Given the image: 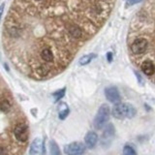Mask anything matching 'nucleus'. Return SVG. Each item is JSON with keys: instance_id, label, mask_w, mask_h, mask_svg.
I'll list each match as a JSON object with an SVG mask.
<instances>
[{"instance_id": "nucleus-10", "label": "nucleus", "mask_w": 155, "mask_h": 155, "mask_svg": "<svg viewBox=\"0 0 155 155\" xmlns=\"http://www.w3.org/2000/svg\"><path fill=\"white\" fill-rule=\"evenodd\" d=\"M114 127L113 124H108L106 126V128L104 129L103 136H102V140H103V143H105L106 142H109L111 140V139L114 138Z\"/></svg>"}, {"instance_id": "nucleus-19", "label": "nucleus", "mask_w": 155, "mask_h": 155, "mask_svg": "<svg viewBox=\"0 0 155 155\" xmlns=\"http://www.w3.org/2000/svg\"><path fill=\"white\" fill-rule=\"evenodd\" d=\"M107 56H108V60L110 62V61H111V53H110V52H109L108 54H107Z\"/></svg>"}, {"instance_id": "nucleus-13", "label": "nucleus", "mask_w": 155, "mask_h": 155, "mask_svg": "<svg viewBox=\"0 0 155 155\" xmlns=\"http://www.w3.org/2000/svg\"><path fill=\"white\" fill-rule=\"evenodd\" d=\"M68 114H69V109H68L67 105L64 104V103L60 104V107H59V114H58V115H59V118L60 119L66 118V116L68 115Z\"/></svg>"}, {"instance_id": "nucleus-7", "label": "nucleus", "mask_w": 155, "mask_h": 155, "mask_svg": "<svg viewBox=\"0 0 155 155\" xmlns=\"http://www.w3.org/2000/svg\"><path fill=\"white\" fill-rule=\"evenodd\" d=\"M30 155H44L45 154V144L40 138H37L33 140L29 149Z\"/></svg>"}, {"instance_id": "nucleus-17", "label": "nucleus", "mask_w": 155, "mask_h": 155, "mask_svg": "<svg viewBox=\"0 0 155 155\" xmlns=\"http://www.w3.org/2000/svg\"><path fill=\"white\" fill-rule=\"evenodd\" d=\"M140 0H128V1H127V5H128V6H130V5H134L136 3L140 2Z\"/></svg>"}, {"instance_id": "nucleus-11", "label": "nucleus", "mask_w": 155, "mask_h": 155, "mask_svg": "<svg viewBox=\"0 0 155 155\" xmlns=\"http://www.w3.org/2000/svg\"><path fill=\"white\" fill-rule=\"evenodd\" d=\"M12 109V103L8 98H0V110L4 111V113H7L10 110Z\"/></svg>"}, {"instance_id": "nucleus-8", "label": "nucleus", "mask_w": 155, "mask_h": 155, "mask_svg": "<svg viewBox=\"0 0 155 155\" xmlns=\"http://www.w3.org/2000/svg\"><path fill=\"white\" fill-rule=\"evenodd\" d=\"M105 95H106V98L108 99L110 102L111 103H119L120 102V94H119V91L118 89L116 88L114 86H110V87H107L105 89Z\"/></svg>"}, {"instance_id": "nucleus-3", "label": "nucleus", "mask_w": 155, "mask_h": 155, "mask_svg": "<svg viewBox=\"0 0 155 155\" xmlns=\"http://www.w3.org/2000/svg\"><path fill=\"white\" fill-rule=\"evenodd\" d=\"M111 114L117 119H124V118H132L137 114V110L132 105L126 103H116Z\"/></svg>"}, {"instance_id": "nucleus-14", "label": "nucleus", "mask_w": 155, "mask_h": 155, "mask_svg": "<svg viewBox=\"0 0 155 155\" xmlns=\"http://www.w3.org/2000/svg\"><path fill=\"white\" fill-rule=\"evenodd\" d=\"M51 155H61L59 147H58L57 143L54 142V140H51Z\"/></svg>"}, {"instance_id": "nucleus-6", "label": "nucleus", "mask_w": 155, "mask_h": 155, "mask_svg": "<svg viewBox=\"0 0 155 155\" xmlns=\"http://www.w3.org/2000/svg\"><path fill=\"white\" fill-rule=\"evenodd\" d=\"M64 152L67 155H82L85 152V145L80 142L72 143L64 147Z\"/></svg>"}, {"instance_id": "nucleus-9", "label": "nucleus", "mask_w": 155, "mask_h": 155, "mask_svg": "<svg viewBox=\"0 0 155 155\" xmlns=\"http://www.w3.org/2000/svg\"><path fill=\"white\" fill-rule=\"evenodd\" d=\"M84 142H85V145L88 148H93L97 142H98V136L95 132H88L86 134L85 138H84Z\"/></svg>"}, {"instance_id": "nucleus-1", "label": "nucleus", "mask_w": 155, "mask_h": 155, "mask_svg": "<svg viewBox=\"0 0 155 155\" xmlns=\"http://www.w3.org/2000/svg\"><path fill=\"white\" fill-rule=\"evenodd\" d=\"M116 0H15L4 22V52L27 78L60 74L104 26Z\"/></svg>"}, {"instance_id": "nucleus-16", "label": "nucleus", "mask_w": 155, "mask_h": 155, "mask_svg": "<svg viewBox=\"0 0 155 155\" xmlns=\"http://www.w3.org/2000/svg\"><path fill=\"white\" fill-rule=\"evenodd\" d=\"M64 94H65V89L63 88L61 90H58V91L54 92V93H53L52 95H53V97H54L55 102H57V101H59L63 96H64Z\"/></svg>"}, {"instance_id": "nucleus-4", "label": "nucleus", "mask_w": 155, "mask_h": 155, "mask_svg": "<svg viewBox=\"0 0 155 155\" xmlns=\"http://www.w3.org/2000/svg\"><path fill=\"white\" fill-rule=\"evenodd\" d=\"M110 118V108L108 105H102L100 107V109L98 110L95 118H94V127L96 129H102L106 125V123L108 122V120Z\"/></svg>"}, {"instance_id": "nucleus-18", "label": "nucleus", "mask_w": 155, "mask_h": 155, "mask_svg": "<svg viewBox=\"0 0 155 155\" xmlns=\"http://www.w3.org/2000/svg\"><path fill=\"white\" fill-rule=\"evenodd\" d=\"M4 6H5V4H1V6H0V19H1V17H2V15H3V11H4Z\"/></svg>"}, {"instance_id": "nucleus-5", "label": "nucleus", "mask_w": 155, "mask_h": 155, "mask_svg": "<svg viewBox=\"0 0 155 155\" xmlns=\"http://www.w3.org/2000/svg\"><path fill=\"white\" fill-rule=\"evenodd\" d=\"M13 135L15 136L18 142L25 143L29 137V132H28V126L25 122H18L15 124L13 128Z\"/></svg>"}, {"instance_id": "nucleus-12", "label": "nucleus", "mask_w": 155, "mask_h": 155, "mask_svg": "<svg viewBox=\"0 0 155 155\" xmlns=\"http://www.w3.org/2000/svg\"><path fill=\"white\" fill-rule=\"evenodd\" d=\"M96 57V54L95 53H90V54H87V55H84V56H82L81 59H80V61H79V63H80V65H87L88 63H90L91 61H92V59L93 58H95Z\"/></svg>"}, {"instance_id": "nucleus-15", "label": "nucleus", "mask_w": 155, "mask_h": 155, "mask_svg": "<svg viewBox=\"0 0 155 155\" xmlns=\"http://www.w3.org/2000/svg\"><path fill=\"white\" fill-rule=\"evenodd\" d=\"M123 155H137V152L131 145L127 144L123 147Z\"/></svg>"}, {"instance_id": "nucleus-2", "label": "nucleus", "mask_w": 155, "mask_h": 155, "mask_svg": "<svg viewBox=\"0 0 155 155\" xmlns=\"http://www.w3.org/2000/svg\"><path fill=\"white\" fill-rule=\"evenodd\" d=\"M127 48L130 60L136 67L143 60L152 62L154 66L152 77H154L155 0H145L131 19L127 36Z\"/></svg>"}]
</instances>
